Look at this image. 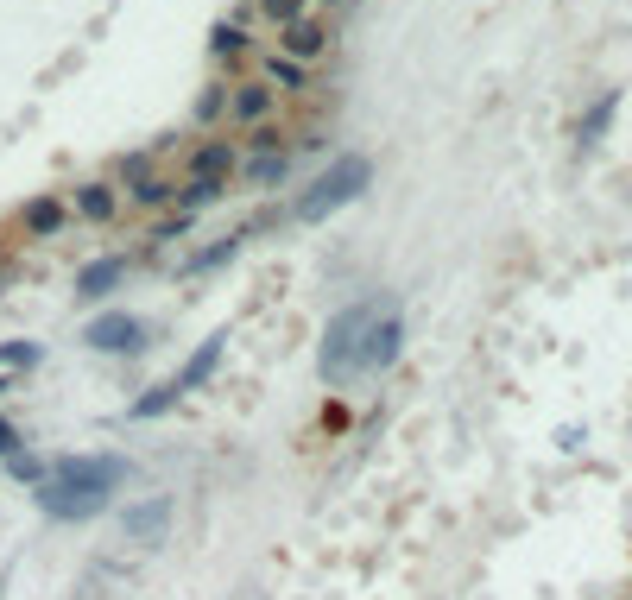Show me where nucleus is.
I'll use <instances>...</instances> for the list:
<instances>
[{"instance_id":"nucleus-9","label":"nucleus","mask_w":632,"mask_h":600,"mask_svg":"<svg viewBox=\"0 0 632 600\" xmlns=\"http://www.w3.org/2000/svg\"><path fill=\"white\" fill-rule=\"evenodd\" d=\"M165 525H171V506H165V499H146L140 512H127V537H133V544H158Z\"/></svg>"},{"instance_id":"nucleus-17","label":"nucleus","mask_w":632,"mask_h":600,"mask_svg":"<svg viewBox=\"0 0 632 600\" xmlns=\"http://www.w3.org/2000/svg\"><path fill=\"white\" fill-rule=\"evenodd\" d=\"M247 51V38H241V26H215V64H234V57Z\"/></svg>"},{"instance_id":"nucleus-5","label":"nucleus","mask_w":632,"mask_h":600,"mask_svg":"<svg viewBox=\"0 0 632 600\" xmlns=\"http://www.w3.org/2000/svg\"><path fill=\"white\" fill-rule=\"evenodd\" d=\"M323 51H329V26H323V19H291L285 38H279V57H291V64H304V70Z\"/></svg>"},{"instance_id":"nucleus-7","label":"nucleus","mask_w":632,"mask_h":600,"mask_svg":"<svg viewBox=\"0 0 632 600\" xmlns=\"http://www.w3.org/2000/svg\"><path fill=\"white\" fill-rule=\"evenodd\" d=\"M222 342H228V335H209V342H203V348H196V354L184 360V373H177L165 392H171V398H184V392L196 386V379H209V373H215V360H222Z\"/></svg>"},{"instance_id":"nucleus-18","label":"nucleus","mask_w":632,"mask_h":600,"mask_svg":"<svg viewBox=\"0 0 632 600\" xmlns=\"http://www.w3.org/2000/svg\"><path fill=\"white\" fill-rule=\"evenodd\" d=\"M260 13H266V19H272V26H279V32H285V26H291V19H304V0H260Z\"/></svg>"},{"instance_id":"nucleus-6","label":"nucleus","mask_w":632,"mask_h":600,"mask_svg":"<svg viewBox=\"0 0 632 600\" xmlns=\"http://www.w3.org/2000/svg\"><path fill=\"white\" fill-rule=\"evenodd\" d=\"M64 222H70V203H64V196H32V203L19 209V228H26V234H57Z\"/></svg>"},{"instance_id":"nucleus-4","label":"nucleus","mask_w":632,"mask_h":600,"mask_svg":"<svg viewBox=\"0 0 632 600\" xmlns=\"http://www.w3.org/2000/svg\"><path fill=\"white\" fill-rule=\"evenodd\" d=\"M89 342L114 348V354H140L146 348V323H140V316H127V310H108V316H95V323H89Z\"/></svg>"},{"instance_id":"nucleus-3","label":"nucleus","mask_w":632,"mask_h":600,"mask_svg":"<svg viewBox=\"0 0 632 600\" xmlns=\"http://www.w3.org/2000/svg\"><path fill=\"white\" fill-rule=\"evenodd\" d=\"M367 177H373V171H367V158H335V165L298 196V215H304V222H323V215H335L342 203H354V196L367 190Z\"/></svg>"},{"instance_id":"nucleus-20","label":"nucleus","mask_w":632,"mask_h":600,"mask_svg":"<svg viewBox=\"0 0 632 600\" xmlns=\"http://www.w3.org/2000/svg\"><path fill=\"white\" fill-rule=\"evenodd\" d=\"M247 171H253V177H260V184H272V177H279V171H285V158H279V152H266V158H260V152H253V158H247Z\"/></svg>"},{"instance_id":"nucleus-1","label":"nucleus","mask_w":632,"mask_h":600,"mask_svg":"<svg viewBox=\"0 0 632 600\" xmlns=\"http://www.w3.org/2000/svg\"><path fill=\"white\" fill-rule=\"evenodd\" d=\"M405 348V316H399V297H361L348 304L335 323L323 329V379L342 386V379H361V373H386Z\"/></svg>"},{"instance_id":"nucleus-13","label":"nucleus","mask_w":632,"mask_h":600,"mask_svg":"<svg viewBox=\"0 0 632 600\" xmlns=\"http://www.w3.org/2000/svg\"><path fill=\"white\" fill-rule=\"evenodd\" d=\"M614 108H620V95H614V89H607V95H601V102H595V108H588V114L576 120V146H595V139L607 133V120H614Z\"/></svg>"},{"instance_id":"nucleus-14","label":"nucleus","mask_w":632,"mask_h":600,"mask_svg":"<svg viewBox=\"0 0 632 600\" xmlns=\"http://www.w3.org/2000/svg\"><path fill=\"white\" fill-rule=\"evenodd\" d=\"M190 171H196V177H228V171H234V146H228V139L196 146V152H190Z\"/></svg>"},{"instance_id":"nucleus-16","label":"nucleus","mask_w":632,"mask_h":600,"mask_svg":"<svg viewBox=\"0 0 632 600\" xmlns=\"http://www.w3.org/2000/svg\"><path fill=\"white\" fill-rule=\"evenodd\" d=\"M222 190H228V177H190V184H184V209H203V203H215Z\"/></svg>"},{"instance_id":"nucleus-2","label":"nucleus","mask_w":632,"mask_h":600,"mask_svg":"<svg viewBox=\"0 0 632 600\" xmlns=\"http://www.w3.org/2000/svg\"><path fill=\"white\" fill-rule=\"evenodd\" d=\"M121 480H127V455H64L38 487V506L51 518H95L121 493Z\"/></svg>"},{"instance_id":"nucleus-22","label":"nucleus","mask_w":632,"mask_h":600,"mask_svg":"<svg viewBox=\"0 0 632 600\" xmlns=\"http://www.w3.org/2000/svg\"><path fill=\"white\" fill-rule=\"evenodd\" d=\"M0 455H19V436H13V424H0Z\"/></svg>"},{"instance_id":"nucleus-11","label":"nucleus","mask_w":632,"mask_h":600,"mask_svg":"<svg viewBox=\"0 0 632 600\" xmlns=\"http://www.w3.org/2000/svg\"><path fill=\"white\" fill-rule=\"evenodd\" d=\"M228 114H234V120H247V127H253V120H266V114H272V89H266V83L234 89V95H228Z\"/></svg>"},{"instance_id":"nucleus-15","label":"nucleus","mask_w":632,"mask_h":600,"mask_svg":"<svg viewBox=\"0 0 632 600\" xmlns=\"http://www.w3.org/2000/svg\"><path fill=\"white\" fill-rule=\"evenodd\" d=\"M260 76H266L272 89H304V83H310V70H304V64H291V57H279V51H272L266 64H260Z\"/></svg>"},{"instance_id":"nucleus-8","label":"nucleus","mask_w":632,"mask_h":600,"mask_svg":"<svg viewBox=\"0 0 632 600\" xmlns=\"http://www.w3.org/2000/svg\"><path fill=\"white\" fill-rule=\"evenodd\" d=\"M121 177H127L133 203H146V209L171 203V184H165V177H152V171H146V158H127V165H121Z\"/></svg>"},{"instance_id":"nucleus-10","label":"nucleus","mask_w":632,"mask_h":600,"mask_svg":"<svg viewBox=\"0 0 632 600\" xmlns=\"http://www.w3.org/2000/svg\"><path fill=\"white\" fill-rule=\"evenodd\" d=\"M83 222H114V209H121V196H114V184H83L76 190V203H70Z\"/></svg>"},{"instance_id":"nucleus-21","label":"nucleus","mask_w":632,"mask_h":600,"mask_svg":"<svg viewBox=\"0 0 632 600\" xmlns=\"http://www.w3.org/2000/svg\"><path fill=\"white\" fill-rule=\"evenodd\" d=\"M0 360H13V367H32L38 348H0Z\"/></svg>"},{"instance_id":"nucleus-12","label":"nucleus","mask_w":632,"mask_h":600,"mask_svg":"<svg viewBox=\"0 0 632 600\" xmlns=\"http://www.w3.org/2000/svg\"><path fill=\"white\" fill-rule=\"evenodd\" d=\"M121 272H127V259H95V266H83L76 291H83V297H108L114 285H121Z\"/></svg>"},{"instance_id":"nucleus-19","label":"nucleus","mask_w":632,"mask_h":600,"mask_svg":"<svg viewBox=\"0 0 632 600\" xmlns=\"http://www.w3.org/2000/svg\"><path fill=\"white\" fill-rule=\"evenodd\" d=\"M196 114H203V120H222V114H228V89H222V83L203 89V95H196Z\"/></svg>"}]
</instances>
